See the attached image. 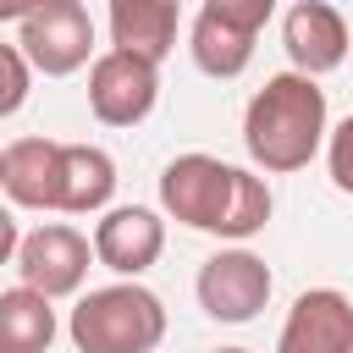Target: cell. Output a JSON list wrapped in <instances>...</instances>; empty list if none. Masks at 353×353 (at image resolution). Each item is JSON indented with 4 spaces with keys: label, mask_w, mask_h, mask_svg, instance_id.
<instances>
[{
    "label": "cell",
    "mask_w": 353,
    "mask_h": 353,
    "mask_svg": "<svg viewBox=\"0 0 353 353\" xmlns=\"http://www.w3.org/2000/svg\"><path fill=\"white\" fill-rule=\"evenodd\" d=\"M105 22H110V50L160 66L171 55V44H176L182 6L176 0H110Z\"/></svg>",
    "instance_id": "7c38bea8"
},
{
    "label": "cell",
    "mask_w": 353,
    "mask_h": 353,
    "mask_svg": "<svg viewBox=\"0 0 353 353\" xmlns=\"http://www.w3.org/2000/svg\"><path fill=\"white\" fill-rule=\"evenodd\" d=\"M270 287H276V276H270V265L254 248H221V254H210L199 265V281H193L199 309L210 320H221V325H248L270 303Z\"/></svg>",
    "instance_id": "8992f818"
},
{
    "label": "cell",
    "mask_w": 353,
    "mask_h": 353,
    "mask_svg": "<svg viewBox=\"0 0 353 353\" xmlns=\"http://www.w3.org/2000/svg\"><path fill=\"white\" fill-rule=\"evenodd\" d=\"M66 336L77 353H154L165 342V303L143 281H110L77 298Z\"/></svg>",
    "instance_id": "3957f363"
},
{
    "label": "cell",
    "mask_w": 353,
    "mask_h": 353,
    "mask_svg": "<svg viewBox=\"0 0 353 353\" xmlns=\"http://www.w3.org/2000/svg\"><path fill=\"white\" fill-rule=\"evenodd\" d=\"M94 259L105 270H116L121 281H138L160 254H165V221L143 204H116L94 221V237H88Z\"/></svg>",
    "instance_id": "30bf717a"
},
{
    "label": "cell",
    "mask_w": 353,
    "mask_h": 353,
    "mask_svg": "<svg viewBox=\"0 0 353 353\" xmlns=\"http://www.w3.org/2000/svg\"><path fill=\"white\" fill-rule=\"evenodd\" d=\"M276 353H353V298L336 287H309L292 298Z\"/></svg>",
    "instance_id": "8fae6325"
},
{
    "label": "cell",
    "mask_w": 353,
    "mask_h": 353,
    "mask_svg": "<svg viewBox=\"0 0 353 353\" xmlns=\"http://www.w3.org/2000/svg\"><path fill=\"white\" fill-rule=\"evenodd\" d=\"M215 353H254V347H215Z\"/></svg>",
    "instance_id": "ffe728a7"
},
{
    "label": "cell",
    "mask_w": 353,
    "mask_h": 353,
    "mask_svg": "<svg viewBox=\"0 0 353 353\" xmlns=\"http://www.w3.org/2000/svg\"><path fill=\"white\" fill-rule=\"evenodd\" d=\"M17 276H22V287H33L39 298H72V292H83V281H88V265H94V248H88V237L77 232V226H66V221H44L39 232H28L22 243H17Z\"/></svg>",
    "instance_id": "52a82bcc"
},
{
    "label": "cell",
    "mask_w": 353,
    "mask_h": 353,
    "mask_svg": "<svg viewBox=\"0 0 353 353\" xmlns=\"http://www.w3.org/2000/svg\"><path fill=\"white\" fill-rule=\"evenodd\" d=\"M28 88H33V72H28L22 50L0 39V121H6V116H17V110L28 105Z\"/></svg>",
    "instance_id": "2e32d148"
},
{
    "label": "cell",
    "mask_w": 353,
    "mask_h": 353,
    "mask_svg": "<svg viewBox=\"0 0 353 353\" xmlns=\"http://www.w3.org/2000/svg\"><path fill=\"white\" fill-rule=\"evenodd\" d=\"M160 210L171 221H182L188 232H210V237H226L243 248L254 232H265L276 199H270L265 176L193 149L160 171Z\"/></svg>",
    "instance_id": "6da1fadb"
},
{
    "label": "cell",
    "mask_w": 353,
    "mask_h": 353,
    "mask_svg": "<svg viewBox=\"0 0 353 353\" xmlns=\"http://www.w3.org/2000/svg\"><path fill=\"white\" fill-rule=\"evenodd\" d=\"M325 132H331V116H325V88L314 77H298V72H276L265 77V88L248 99L243 110V149L259 171L270 176H287V171H303L320 149H325Z\"/></svg>",
    "instance_id": "7a4b0ae2"
},
{
    "label": "cell",
    "mask_w": 353,
    "mask_h": 353,
    "mask_svg": "<svg viewBox=\"0 0 353 353\" xmlns=\"http://www.w3.org/2000/svg\"><path fill=\"white\" fill-rule=\"evenodd\" d=\"M17 243H22V232H17V215L0 204V265H11V259H17Z\"/></svg>",
    "instance_id": "ac0fdd59"
},
{
    "label": "cell",
    "mask_w": 353,
    "mask_h": 353,
    "mask_svg": "<svg viewBox=\"0 0 353 353\" xmlns=\"http://www.w3.org/2000/svg\"><path fill=\"white\" fill-rule=\"evenodd\" d=\"M276 17L270 0H204L193 11V28H188V50H193V66L204 77H243L248 61H254V44H259V28Z\"/></svg>",
    "instance_id": "277c9868"
},
{
    "label": "cell",
    "mask_w": 353,
    "mask_h": 353,
    "mask_svg": "<svg viewBox=\"0 0 353 353\" xmlns=\"http://www.w3.org/2000/svg\"><path fill=\"white\" fill-rule=\"evenodd\" d=\"M33 6H39V0H0V22H17V28H22Z\"/></svg>",
    "instance_id": "d6986e66"
},
{
    "label": "cell",
    "mask_w": 353,
    "mask_h": 353,
    "mask_svg": "<svg viewBox=\"0 0 353 353\" xmlns=\"http://www.w3.org/2000/svg\"><path fill=\"white\" fill-rule=\"evenodd\" d=\"M61 320H55V303L39 298L33 287H6L0 292V353H50Z\"/></svg>",
    "instance_id": "9a60e30c"
},
{
    "label": "cell",
    "mask_w": 353,
    "mask_h": 353,
    "mask_svg": "<svg viewBox=\"0 0 353 353\" xmlns=\"http://www.w3.org/2000/svg\"><path fill=\"white\" fill-rule=\"evenodd\" d=\"M0 193L17 210H61V143L55 138H17V143H6Z\"/></svg>",
    "instance_id": "4fadbf2b"
},
{
    "label": "cell",
    "mask_w": 353,
    "mask_h": 353,
    "mask_svg": "<svg viewBox=\"0 0 353 353\" xmlns=\"http://www.w3.org/2000/svg\"><path fill=\"white\" fill-rule=\"evenodd\" d=\"M17 50L28 61V72L44 77H72L83 66H94V17L77 0H39L28 11V22L17 28Z\"/></svg>",
    "instance_id": "5b68a950"
},
{
    "label": "cell",
    "mask_w": 353,
    "mask_h": 353,
    "mask_svg": "<svg viewBox=\"0 0 353 353\" xmlns=\"http://www.w3.org/2000/svg\"><path fill=\"white\" fill-rule=\"evenodd\" d=\"M0 171H6V149H0Z\"/></svg>",
    "instance_id": "44dd1931"
},
{
    "label": "cell",
    "mask_w": 353,
    "mask_h": 353,
    "mask_svg": "<svg viewBox=\"0 0 353 353\" xmlns=\"http://www.w3.org/2000/svg\"><path fill=\"white\" fill-rule=\"evenodd\" d=\"M281 50L292 61L298 77H325L336 72L347 55H353V39H347V17L325 0H298L287 6L281 17Z\"/></svg>",
    "instance_id": "9c48e42d"
},
{
    "label": "cell",
    "mask_w": 353,
    "mask_h": 353,
    "mask_svg": "<svg viewBox=\"0 0 353 353\" xmlns=\"http://www.w3.org/2000/svg\"><path fill=\"white\" fill-rule=\"evenodd\" d=\"M325 171H331L336 193H353V110L325 132Z\"/></svg>",
    "instance_id": "e0dca14e"
},
{
    "label": "cell",
    "mask_w": 353,
    "mask_h": 353,
    "mask_svg": "<svg viewBox=\"0 0 353 353\" xmlns=\"http://www.w3.org/2000/svg\"><path fill=\"white\" fill-rule=\"evenodd\" d=\"M160 99V66L138 61V55H121V50H105L94 55L88 66V110L94 121L105 127H138Z\"/></svg>",
    "instance_id": "ba28073f"
},
{
    "label": "cell",
    "mask_w": 353,
    "mask_h": 353,
    "mask_svg": "<svg viewBox=\"0 0 353 353\" xmlns=\"http://www.w3.org/2000/svg\"><path fill=\"white\" fill-rule=\"evenodd\" d=\"M110 193H116V160L99 143H61V215L110 210Z\"/></svg>",
    "instance_id": "5bb4252c"
}]
</instances>
